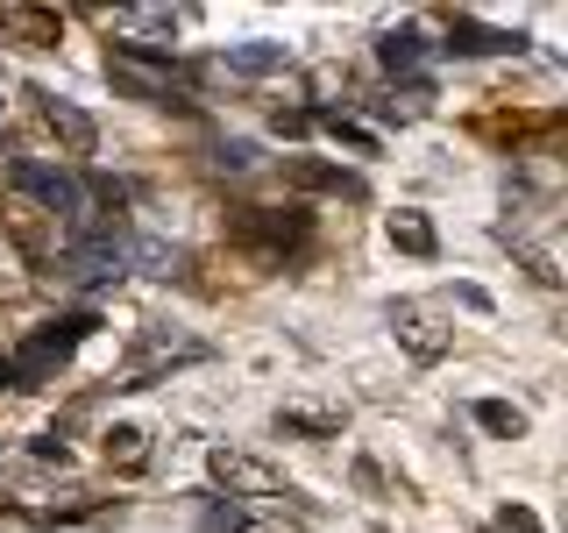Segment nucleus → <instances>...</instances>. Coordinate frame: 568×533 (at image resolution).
<instances>
[{"label": "nucleus", "mask_w": 568, "mask_h": 533, "mask_svg": "<svg viewBox=\"0 0 568 533\" xmlns=\"http://www.w3.org/2000/svg\"><path fill=\"white\" fill-rule=\"evenodd\" d=\"M14 185L36 192V200H43L50 213H64V221H85V213H93V207H85V192L71 185L64 171H50V164H14Z\"/></svg>", "instance_id": "1"}, {"label": "nucleus", "mask_w": 568, "mask_h": 533, "mask_svg": "<svg viewBox=\"0 0 568 533\" xmlns=\"http://www.w3.org/2000/svg\"><path fill=\"white\" fill-rule=\"evenodd\" d=\"M384 64L390 71H413L419 64V29H390L384 36Z\"/></svg>", "instance_id": "2"}, {"label": "nucleus", "mask_w": 568, "mask_h": 533, "mask_svg": "<svg viewBox=\"0 0 568 533\" xmlns=\"http://www.w3.org/2000/svg\"><path fill=\"white\" fill-rule=\"evenodd\" d=\"M43 114H50V129H64L71 142H79V150H85V142H93V121H85V114H79V107H64V100H50V107H43Z\"/></svg>", "instance_id": "3"}, {"label": "nucleus", "mask_w": 568, "mask_h": 533, "mask_svg": "<svg viewBox=\"0 0 568 533\" xmlns=\"http://www.w3.org/2000/svg\"><path fill=\"white\" fill-rule=\"evenodd\" d=\"M390 242H405V249H419V257H426V249H434V228H426L419 213H398V221H390Z\"/></svg>", "instance_id": "4"}, {"label": "nucleus", "mask_w": 568, "mask_h": 533, "mask_svg": "<svg viewBox=\"0 0 568 533\" xmlns=\"http://www.w3.org/2000/svg\"><path fill=\"white\" fill-rule=\"evenodd\" d=\"M292 178H298V185H320V192H348V200H355V178H342V171H320V164H298Z\"/></svg>", "instance_id": "5"}, {"label": "nucleus", "mask_w": 568, "mask_h": 533, "mask_svg": "<svg viewBox=\"0 0 568 533\" xmlns=\"http://www.w3.org/2000/svg\"><path fill=\"white\" fill-rule=\"evenodd\" d=\"M476 420H484L490 434H519V426H526L519 413H511V405H497V399H484V405H476Z\"/></svg>", "instance_id": "6"}, {"label": "nucleus", "mask_w": 568, "mask_h": 533, "mask_svg": "<svg viewBox=\"0 0 568 533\" xmlns=\"http://www.w3.org/2000/svg\"><path fill=\"white\" fill-rule=\"evenodd\" d=\"M235 64L242 71H271V64H284V50L277 43H248V50H235Z\"/></svg>", "instance_id": "7"}, {"label": "nucleus", "mask_w": 568, "mask_h": 533, "mask_svg": "<svg viewBox=\"0 0 568 533\" xmlns=\"http://www.w3.org/2000/svg\"><path fill=\"white\" fill-rule=\"evenodd\" d=\"M497 526H505V533H540V526H532V512H505Z\"/></svg>", "instance_id": "8"}]
</instances>
